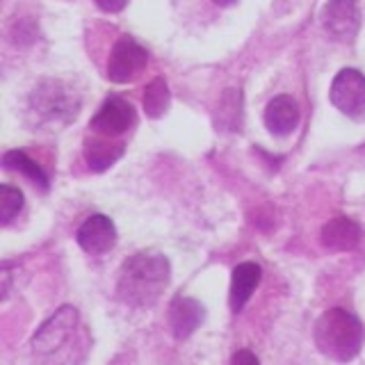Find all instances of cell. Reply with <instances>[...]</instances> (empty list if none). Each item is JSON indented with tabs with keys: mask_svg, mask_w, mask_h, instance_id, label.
<instances>
[{
	"mask_svg": "<svg viewBox=\"0 0 365 365\" xmlns=\"http://www.w3.org/2000/svg\"><path fill=\"white\" fill-rule=\"evenodd\" d=\"M169 260L160 251H137L121 265L117 297L128 306H153L169 285Z\"/></svg>",
	"mask_w": 365,
	"mask_h": 365,
	"instance_id": "obj_1",
	"label": "cell"
},
{
	"mask_svg": "<svg viewBox=\"0 0 365 365\" xmlns=\"http://www.w3.org/2000/svg\"><path fill=\"white\" fill-rule=\"evenodd\" d=\"M313 338L324 356L347 363L359 356L365 340V329L354 313L345 308H331L315 322Z\"/></svg>",
	"mask_w": 365,
	"mask_h": 365,
	"instance_id": "obj_2",
	"label": "cell"
},
{
	"mask_svg": "<svg viewBox=\"0 0 365 365\" xmlns=\"http://www.w3.org/2000/svg\"><path fill=\"white\" fill-rule=\"evenodd\" d=\"M30 112L39 123L62 125L78 114V98L64 83L46 80L30 96Z\"/></svg>",
	"mask_w": 365,
	"mask_h": 365,
	"instance_id": "obj_3",
	"label": "cell"
},
{
	"mask_svg": "<svg viewBox=\"0 0 365 365\" xmlns=\"http://www.w3.org/2000/svg\"><path fill=\"white\" fill-rule=\"evenodd\" d=\"M331 103L354 121H365V76L356 68H342L331 83Z\"/></svg>",
	"mask_w": 365,
	"mask_h": 365,
	"instance_id": "obj_4",
	"label": "cell"
},
{
	"mask_svg": "<svg viewBox=\"0 0 365 365\" xmlns=\"http://www.w3.org/2000/svg\"><path fill=\"white\" fill-rule=\"evenodd\" d=\"M78 322V311L73 306H62L48 322H43L41 329L32 338L34 354L39 356H53L55 351H60L64 342L71 338L73 329Z\"/></svg>",
	"mask_w": 365,
	"mask_h": 365,
	"instance_id": "obj_5",
	"label": "cell"
},
{
	"mask_svg": "<svg viewBox=\"0 0 365 365\" xmlns=\"http://www.w3.org/2000/svg\"><path fill=\"white\" fill-rule=\"evenodd\" d=\"M146 62H148V53L144 46H140L133 37H121L110 53L108 78L117 85L130 83V80H135L144 71Z\"/></svg>",
	"mask_w": 365,
	"mask_h": 365,
	"instance_id": "obj_6",
	"label": "cell"
},
{
	"mask_svg": "<svg viewBox=\"0 0 365 365\" xmlns=\"http://www.w3.org/2000/svg\"><path fill=\"white\" fill-rule=\"evenodd\" d=\"M322 26L336 41H354L361 28V9L356 0H329L322 9Z\"/></svg>",
	"mask_w": 365,
	"mask_h": 365,
	"instance_id": "obj_7",
	"label": "cell"
},
{
	"mask_svg": "<svg viewBox=\"0 0 365 365\" xmlns=\"http://www.w3.org/2000/svg\"><path fill=\"white\" fill-rule=\"evenodd\" d=\"M135 121H137V117H135V108L130 103L119 96H110L98 108L94 119L89 121V128L96 130L103 137H119L125 130H130Z\"/></svg>",
	"mask_w": 365,
	"mask_h": 365,
	"instance_id": "obj_8",
	"label": "cell"
},
{
	"mask_svg": "<svg viewBox=\"0 0 365 365\" xmlns=\"http://www.w3.org/2000/svg\"><path fill=\"white\" fill-rule=\"evenodd\" d=\"M76 240L83 247V251H87L91 256L108 254L117 245V226L106 215H91L78 228Z\"/></svg>",
	"mask_w": 365,
	"mask_h": 365,
	"instance_id": "obj_9",
	"label": "cell"
},
{
	"mask_svg": "<svg viewBox=\"0 0 365 365\" xmlns=\"http://www.w3.org/2000/svg\"><path fill=\"white\" fill-rule=\"evenodd\" d=\"M203 306L190 297H176L169 306V327L178 340L190 338L203 322Z\"/></svg>",
	"mask_w": 365,
	"mask_h": 365,
	"instance_id": "obj_10",
	"label": "cell"
},
{
	"mask_svg": "<svg viewBox=\"0 0 365 365\" xmlns=\"http://www.w3.org/2000/svg\"><path fill=\"white\" fill-rule=\"evenodd\" d=\"M297 123H299V106H297V101L292 96L283 94V96H277L267 103L265 125L269 133L285 137L297 128Z\"/></svg>",
	"mask_w": 365,
	"mask_h": 365,
	"instance_id": "obj_11",
	"label": "cell"
},
{
	"mask_svg": "<svg viewBox=\"0 0 365 365\" xmlns=\"http://www.w3.org/2000/svg\"><path fill=\"white\" fill-rule=\"evenodd\" d=\"M260 279H262V272L256 262H240V265L233 269L231 294H228V304H231L233 313H240L247 306L251 294L256 292Z\"/></svg>",
	"mask_w": 365,
	"mask_h": 365,
	"instance_id": "obj_12",
	"label": "cell"
},
{
	"mask_svg": "<svg viewBox=\"0 0 365 365\" xmlns=\"http://www.w3.org/2000/svg\"><path fill=\"white\" fill-rule=\"evenodd\" d=\"M322 245L336 251H349L361 242V226L349 217H334L322 226Z\"/></svg>",
	"mask_w": 365,
	"mask_h": 365,
	"instance_id": "obj_13",
	"label": "cell"
},
{
	"mask_svg": "<svg viewBox=\"0 0 365 365\" xmlns=\"http://www.w3.org/2000/svg\"><path fill=\"white\" fill-rule=\"evenodd\" d=\"M123 144H114L110 140H87L85 160L91 171H106L123 155Z\"/></svg>",
	"mask_w": 365,
	"mask_h": 365,
	"instance_id": "obj_14",
	"label": "cell"
},
{
	"mask_svg": "<svg viewBox=\"0 0 365 365\" xmlns=\"http://www.w3.org/2000/svg\"><path fill=\"white\" fill-rule=\"evenodd\" d=\"M3 165H5V169L16 171V174L26 176L34 187L48 190V176H46L43 169L34 163V160H30L23 151H7L5 158H3Z\"/></svg>",
	"mask_w": 365,
	"mask_h": 365,
	"instance_id": "obj_15",
	"label": "cell"
},
{
	"mask_svg": "<svg viewBox=\"0 0 365 365\" xmlns=\"http://www.w3.org/2000/svg\"><path fill=\"white\" fill-rule=\"evenodd\" d=\"M217 125L224 130H240L242 125V94L240 89H226L220 106H217Z\"/></svg>",
	"mask_w": 365,
	"mask_h": 365,
	"instance_id": "obj_16",
	"label": "cell"
},
{
	"mask_svg": "<svg viewBox=\"0 0 365 365\" xmlns=\"http://www.w3.org/2000/svg\"><path fill=\"white\" fill-rule=\"evenodd\" d=\"M169 103H171V94H169V87L163 78H155L151 83L146 85L144 91V112L146 117L158 119L169 110Z\"/></svg>",
	"mask_w": 365,
	"mask_h": 365,
	"instance_id": "obj_17",
	"label": "cell"
},
{
	"mask_svg": "<svg viewBox=\"0 0 365 365\" xmlns=\"http://www.w3.org/2000/svg\"><path fill=\"white\" fill-rule=\"evenodd\" d=\"M21 208H23L21 190L11 187V185L0 187V220H3V224H9L14 220V217L21 212Z\"/></svg>",
	"mask_w": 365,
	"mask_h": 365,
	"instance_id": "obj_18",
	"label": "cell"
},
{
	"mask_svg": "<svg viewBox=\"0 0 365 365\" xmlns=\"http://www.w3.org/2000/svg\"><path fill=\"white\" fill-rule=\"evenodd\" d=\"M231 365H260V363L256 359V354H251L249 349H240V351L233 354Z\"/></svg>",
	"mask_w": 365,
	"mask_h": 365,
	"instance_id": "obj_19",
	"label": "cell"
},
{
	"mask_svg": "<svg viewBox=\"0 0 365 365\" xmlns=\"http://www.w3.org/2000/svg\"><path fill=\"white\" fill-rule=\"evenodd\" d=\"M94 3L98 5V9L108 11V14H117V11L128 5V0H94Z\"/></svg>",
	"mask_w": 365,
	"mask_h": 365,
	"instance_id": "obj_20",
	"label": "cell"
},
{
	"mask_svg": "<svg viewBox=\"0 0 365 365\" xmlns=\"http://www.w3.org/2000/svg\"><path fill=\"white\" fill-rule=\"evenodd\" d=\"M212 3H217V5H231V3H235V0H212Z\"/></svg>",
	"mask_w": 365,
	"mask_h": 365,
	"instance_id": "obj_21",
	"label": "cell"
}]
</instances>
